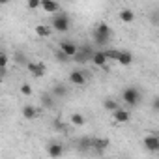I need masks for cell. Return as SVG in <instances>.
I'll use <instances>...</instances> for the list:
<instances>
[{
	"label": "cell",
	"instance_id": "cell-1",
	"mask_svg": "<svg viewBox=\"0 0 159 159\" xmlns=\"http://www.w3.org/2000/svg\"><path fill=\"white\" fill-rule=\"evenodd\" d=\"M51 28H54L56 32L60 34H66L69 28H71V17L66 13V11H56L52 13V19H51Z\"/></svg>",
	"mask_w": 159,
	"mask_h": 159
},
{
	"label": "cell",
	"instance_id": "cell-2",
	"mask_svg": "<svg viewBox=\"0 0 159 159\" xmlns=\"http://www.w3.org/2000/svg\"><path fill=\"white\" fill-rule=\"evenodd\" d=\"M94 51H96V49H94L92 45H84V47H81V49H77V52L71 56V60H75L77 64H86V62L92 60Z\"/></svg>",
	"mask_w": 159,
	"mask_h": 159
},
{
	"label": "cell",
	"instance_id": "cell-3",
	"mask_svg": "<svg viewBox=\"0 0 159 159\" xmlns=\"http://www.w3.org/2000/svg\"><path fill=\"white\" fill-rule=\"evenodd\" d=\"M122 99H124L125 105L135 107V105L140 103V92H139L135 86H129V88H125V90L122 92Z\"/></svg>",
	"mask_w": 159,
	"mask_h": 159
},
{
	"label": "cell",
	"instance_id": "cell-4",
	"mask_svg": "<svg viewBox=\"0 0 159 159\" xmlns=\"http://www.w3.org/2000/svg\"><path fill=\"white\" fill-rule=\"evenodd\" d=\"M26 69L30 71L32 77H43L47 71V66L43 62H26Z\"/></svg>",
	"mask_w": 159,
	"mask_h": 159
},
{
	"label": "cell",
	"instance_id": "cell-5",
	"mask_svg": "<svg viewBox=\"0 0 159 159\" xmlns=\"http://www.w3.org/2000/svg\"><path fill=\"white\" fill-rule=\"evenodd\" d=\"M144 148L150 152V153H157L159 152V137L157 135H148V137H144Z\"/></svg>",
	"mask_w": 159,
	"mask_h": 159
},
{
	"label": "cell",
	"instance_id": "cell-6",
	"mask_svg": "<svg viewBox=\"0 0 159 159\" xmlns=\"http://www.w3.org/2000/svg\"><path fill=\"white\" fill-rule=\"evenodd\" d=\"M39 8L52 15V13L60 11V2H58V0H39Z\"/></svg>",
	"mask_w": 159,
	"mask_h": 159
},
{
	"label": "cell",
	"instance_id": "cell-7",
	"mask_svg": "<svg viewBox=\"0 0 159 159\" xmlns=\"http://www.w3.org/2000/svg\"><path fill=\"white\" fill-rule=\"evenodd\" d=\"M69 83L75 84V86H84L86 84V75L81 69H75V71L69 73Z\"/></svg>",
	"mask_w": 159,
	"mask_h": 159
},
{
	"label": "cell",
	"instance_id": "cell-8",
	"mask_svg": "<svg viewBox=\"0 0 159 159\" xmlns=\"http://www.w3.org/2000/svg\"><path fill=\"white\" fill-rule=\"evenodd\" d=\"M112 118H114V122H118V124H125V122L131 120V114H129V111L118 107V109L112 111Z\"/></svg>",
	"mask_w": 159,
	"mask_h": 159
},
{
	"label": "cell",
	"instance_id": "cell-9",
	"mask_svg": "<svg viewBox=\"0 0 159 159\" xmlns=\"http://www.w3.org/2000/svg\"><path fill=\"white\" fill-rule=\"evenodd\" d=\"M94 66H98V67H107V56H105V52L103 51H94V54H92V60H90Z\"/></svg>",
	"mask_w": 159,
	"mask_h": 159
},
{
	"label": "cell",
	"instance_id": "cell-10",
	"mask_svg": "<svg viewBox=\"0 0 159 159\" xmlns=\"http://www.w3.org/2000/svg\"><path fill=\"white\" fill-rule=\"evenodd\" d=\"M21 112H23V116H25L26 120H36V118L39 116V109L34 107V105H25V107L21 109Z\"/></svg>",
	"mask_w": 159,
	"mask_h": 159
},
{
	"label": "cell",
	"instance_id": "cell-11",
	"mask_svg": "<svg viewBox=\"0 0 159 159\" xmlns=\"http://www.w3.org/2000/svg\"><path fill=\"white\" fill-rule=\"evenodd\" d=\"M62 153H64V146L60 142H51L47 146V155L49 157H60Z\"/></svg>",
	"mask_w": 159,
	"mask_h": 159
},
{
	"label": "cell",
	"instance_id": "cell-12",
	"mask_svg": "<svg viewBox=\"0 0 159 159\" xmlns=\"http://www.w3.org/2000/svg\"><path fill=\"white\" fill-rule=\"evenodd\" d=\"M118 17H120V21H122V23H125V25H131V23L135 21V13H133V10H129V8L120 10Z\"/></svg>",
	"mask_w": 159,
	"mask_h": 159
},
{
	"label": "cell",
	"instance_id": "cell-13",
	"mask_svg": "<svg viewBox=\"0 0 159 159\" xmlns=\"http://www.w3.org/2000/svg\"><path fill=\"white\" fill-rule=\"evenodd\" d=\"M111 38H112V36H109V34H103V32L94 30V41H96L98 47H105V45L111 41Z\"/></svg>",
	"mask_w": 159,
	"mask_h": 159
},
{
	"label": "cell",
	"instance_id": "cell-14",
	"mask_svg": "<svg viewBox=\"0 0 159 159\" xmlns=\"http://www.w3.org/2000/svg\"><path fill=\"white\" fill-rule=\"evenodd\" d=\"M58 49H60V51H64V52L71 58V56L77 52V49H79V47H77L73 41H60V47H58Z\"/></svg>",
	"mask_w": 159,
	"mask_h": 159
},
{
	"label": "cell",
	"instance_id": "cell-15",
	"mask_svg": "<svg viewBox=\"0 0 159 159\" xmlns=\"http://www.w3.org/2000/svg\"><path fill=\"white\" fill-rule=\"evenodd\" d=\"M120 66H124V67H127V66H131L133 64V54L129 52V51H120V54H118V60H116Z\"/></svg>",
	"mask_w": 159,
	"mask_h": 159
},
{
	"label": "cell",
	"instance_id": "cell-16",
	"mask_svg": "<svg viewBox=\"0 0 159 159\" xmlns=\"http://www.w3.org/2000/svg\"><path fill=\"white\" fill-rule=\"evenodd\" d=\"M51 94H52V98H54V99H62V98H66V96H67V88H66V84L58 83V84H54V88L51 90Z\"/></svg>",
	"mask_w": 159,
	"mask_h": 159
},
{
	"label": "cell",
	"instance_id": "cell-17",
	"mask_svg": "<svg viewBox=\"0 0 159 159\" xmlns=\"http://www.w3.org/2000/svg\"><path fill=\"white\" fill-rule=\"evenodd\" d=\"M71 124H73L75 127H83V125L86 124V118H84V114H81V112H75V114H71Z\"/></svg>",
	"mask_w": 159,
	"mask_h": 159
},
{
	"label": "cell",
	"instance_id": "cell-18",
	"mask_svg": "<svg viewBox=\"0 0 159 159\" xmlns=\"http://www.w3.org/2000/svg\"><path fill=\"white\" fill-rule=\"evenodd\" d=\"M118 107H120V105H118L116 99H112V98H105V99H103V109H105V111H111V112H112V111L118 109Z\"/></svg>",
	"mask_w": 159,
	"mask_h": 159
},
{
	"label": "cell",
	"instance_id": "cell-19",
	"mask_svg": "<svg viewBox=\"0 0 159 159\" xmlns=\"http://www.w3.org/2000/svg\"><path fill=\"white\" fill-rule=\"evenodd\" d=\"M36 34H38L39 38H49V36H51V26H47V25H38V26H36Z\"/></svg>",
	"mask_w": 159,
	"mask_h": 159
},
{
	"label": "cell",
	"instance_id": "cell-20",
	"mask_svg": "<svg viewBox=\"0 0 159 159\" xmlns=\"http://www.w3.org/2000/svg\"><path fill=\"white\" fill-rule=\"evenodd\" d=\"M41 105H43L45 109H52V107H54V98H52V94H43V96H41Z\"/></svg>",
	"mask_w": 159,
	"mask_h": 159
},
{
	"label": "cell",
	"instance_id": "cell-21",
	"mask_svg": "<svg viewBox=\"0 0 159 159\" xmlns=\"http://www.w3.org/2000/svg\"><path fill=\"white\" fill-rule=\"evenodd\" d=\"M107 146H109V140L107 139H96V140H92V148H96L98 152L105 150Z\"/></svg>",
	"mask_w": 159,
	"mask_h": 159
},
{
	"label": "cell",
	"instance_id": "cell-22",
	"mask_svg": "<svg viewBox=\"0 0 159 159\" xmlns=\"http://www.w3.org/2000/svg\"><path fill=\"white\" fill-rule=\"evenodd\" d=\"M103 52H105L107 60H112V62H116V60H118V54H120L118 49H107V51H103Z\"/></svg>",
	"mask_w": 159,
	"mask_h": 159
},
{
	"label": "cell",
	"instance_id": "cell-23",
	"mask_svg": "<svg viewBox=\"0 0 159 159\" xmlns=\"http://www.w3.org/2000/svg\"><path fill=\"white\" fill-rule=\"evenodd\" d=\"M54 56H56V60H58V62H62V64H66V62H69V60H71V58H69L64 51H60V49H56V51H54Z\"/></svg>",
	"mask_w": 159,
	"mask_h": 159
},
{
	"label": "cell",
	"instance_id": "cell-24",
	"mask_svg": "<svg viewBox=\"0 0 159 159\" xmlns=\"http://www.w3.org/2000/svg\"><path fill=\"white\" fill-rule=\"evenodd\" d=\"M8 64H10V54L0 51V67H8Z\"/></svg>",
	"mask_w": 159,
	"mask_h": 159
},
{
	"label": "cell",
	"instance_id": "cell-25",
	"mask_svg": "<svg viewBox=\"0 0 159 159\" xmlns=\"http://www.w3.org/2000/svg\"><path fill=\"white\" fill-rule=\"evenodd\" d=\"M13 58H15V62H17V64H21V66H26V62H28V60H26V56H23V52H15V54H13Z\"/></svg>",
	"mask_w": 159,
	"mask_h": 159
},
{
	"label": "cell",
	"instance_id": "cell-26",
	"mask_svg": "<svg viewBox=\"0 0 159 159\" xmlns=\"http://www.w3.org/2000/svg\"><path fill=\"white\" fill-rule=\"evenodd\" d=\"M26 8L28 10H38L39 8V0H26Z\"/></svg>",
	"mask_w": 159,
	"mask_h": 159
},
{
	"label": "cell",
	"instance_id": "cell-27",
	"mask_svg": "<svg viewBox=\"0 0 159 159\" xmlns=\"http://www.w3.org/2000/svg\"><path fill=\"white\" fill-rule=\"evenodd\" d=\"M21 94H23V96H30V94H32V86L26 84V83L21 84Z\"/></svg>",
	"mask_w": 159,
	"mask_h": 159
},
{
	"label": "cell",
	"instance_id": "cell-28",
	"mask_svg": "<svg viewBox=\"0 0 159 159\" xmlns=\"http://www.w3.org/2000/svg\"><path fill=\"white\" fill-rule=\"evenodd\" d=\"M6 4H10V0H0V6H6Z\"/></svg>",
	"mask_w": 159,
	"mask_h": 159
},
{
	"label": "cell",
	"instance_id": "cell-29",
	"mask_svg": "<svg viewBox=\"0 0 159 159\" xmlns=\"http://www.w3.org/2000/svg\"><path fill=\"white\" fill-rule=\"evenodd\" d=\"M2 81H4V79H2V75H0V84H2Z\"/></svg>",
	"mask_w": 159,
	"mask_h": 159
}]
</instances>
